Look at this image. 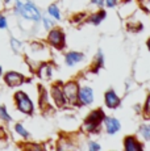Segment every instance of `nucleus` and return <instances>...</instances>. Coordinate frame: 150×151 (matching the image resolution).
<instances>
[{"label": "nucleus", "mask_w": 150, "mask_h": 151, "mask_svg": "<svg viewBox=\"0 0 150 151\" xmlns=\"http://www.w3.org/2000/svg\"><path fill=\"white\" fill-rule=\"evenodd\" d=\"M92 3H95V4H97V5H102L103 0H92Z\"/></svg>", "instance_id": "21"}, {"label": "nucleus", "mask_w": 150, "mask_h": 151, "mask_svg": "<svg viewBox=\"0 0 150 151\" xmlns=\"http://www.w3.org/2000/svg\"><path fill=\"white\" fill-rule=\"evenodd\" d=\"M44 21H45V25H46V27H48V28H49V27H50V25H51V22L49 21V20H46V19H45Z\"/></svg>", "instance_id": "22"}, {"label": "nucleus", "mask_w": 150, "mask_h": 151, "mask_svg": "<svg viewBox=\"0 0 150 151\" xmlns=\"http://www.w3.org/2000/svg\"><path fill=\"white\" fill-rule=\"evenodd\" d=\"M49 12H50L51 14H53V16L56 17V19H59V11L57 9V7H56V5H51V7L49 8Z\"/></svg>", "instance_id": "13"}, {"label": "nucleus", "mask_w": 150, "mask_h": 151, "mask_svg": "<svg viewBox=\"0 0 150 151\" xmlns=\"http://www.w3.org/2000/svg\"><path fill=\"white\" fill-rule=\"evenodd\" d=\"M104 14H105L104 12H102L100 14H96V17H94V19H92V21H94L95 24H97V22H99L100 20H103V19H104Z\"/></svg>", "instance_id": "17"}, {"label": "nucleus", "mask_w": 150, "mask_h": 151, "mask_svg": "<svg viewBox=\"0 0 150 151\" xmlns=\"http://www.w3.org/2000/svg\"><path fill=\"white\" fill-rule=\"evenodd\" d=\"M115 3H116V0H107V4H108V7H113Z\"/></svg>", "instance_id": "20"}, {"label": "nucleus", "mask_w": 150, "mask_h": 151, "mask_svg": "<svg viewBox=\"0 0 150 151\" xmlns=\"http://www.w3.org/2000/svg\"><path fill=\"white\" fill-rule=\"evenodd\" d=\"M12 45H13V49H15V50H19V46H20L19 42L15 41V40H12Z\"/></svg>", "instance_id": "19"}, {"label": "nucleus", "mask_w": 150, "mask_h": 151, "mask_svg": "<svg viewBox=\"0 0 150 151\" xmlns=\"http://www.w3.org/2000/svg\"><path fill=\"white\" fill-rule=\"evenodd\" d=\"M49 40H50V42L53 43V45L58 46V45H62L63 36H62V33H61V32L54 30V32H51V33H50V36H49Z\"/></svg>", "instance_id": "7"}, {"label": "nucleus", "mask_w": 150, "mask_h": 151, "mask_svg": "<svg viewBox=\"0 0 150 151\" xmlns=\"http://www.w3.org/2000/svg\"><path fill=\"white\" fill-rule=\"evenodd\" d=\"M103 117V113L100 112V110H97V112L92 113V114L90 116V118L87 120V124H90V126H88V129H94V126L97 124V121H100V118Z\"/></svg>", "instance_id": "8"}, {"label": "nucleus", "mask_w": 150, "mask_h": 151, "mask_svg": "<svg viewBox=\"0 0 150 151\" xmlns=\"http://www.w3.org/2000/svg\"><path fill=\"white\" fill-rule=\"evenodd\" d=\"M105 101H107V105H108L109 108H115V106H117L120 103V100L117 99L116 95H115V92H108L105 96Z\"/></svg>", "instance_id": "6"}, {"label": "nucleus", "mask_w": 150, "mask_h": 151, "mask_svg": "<svg viewBox=\"0 0 150 151\" xmlns=\"http://www.w3.org/2000/svg\"><path fill=\"white\" fill-rule=\"evenodd\" d=\"M80 99H82V101L84 104H90L92 101V99H94V96H92V91L90 88L80 89Z\"/></svg>", "instance_id": "9"}, {"label": "nucleus", "mask_w": 150, "mask_h": 151, "mask_svg": "<svg viewBox=\"0 0 150 151\" xmlns=\"http://www.w3.org/2000/svg\"><path fill=\"white\" fill-rule=\"evenodd\" d=\"M82 58H83V55L79 54V53H70L67 57H66V63L71 66V65H74V63L79 62Z\"/></svg>", "instance_id": "10"}, {"label": "nucleus", "mask_w": 150, "mask_h": 151, "mask_svg": "<svg viewBox=\"0 0 150 151\" xmlns=\"http://www.w3.org/2000/svg\"><path fill=\"white\" fill-rule=\"evenodd\" d=\"M17 12H20L24 17L32 20H38L40 19V12L30 4L28 0H19L17 4Z\"/></svg>", "instance_id": "1"}, {"label": "nucleus", "mask_w": 150, "mask_h": 151, "mask_svg": "<svg viewBox=\"0 0 150 151\" xmlns=\"http://www.w3.org/2000/svg\"><path fill=\"white\" fill-rule=\"evenodd\" d=\"M91 149H94V150H99L100 147L97 146V145H91Z\"/></svg>", "instance_id": "23"}, {"label": "nucleus", "mask_w": 150, "mask_h": 151, "mask_svg": "<svg viewBox=\"0 0 150 151\" xmlns=\"http://www.w3.org/2000/svg\"><path fill=\"white\" fill-rule=\"evenodd\" d=\"M105 125H107V129H108V133H111V134H115L120 127L119 121L115 120V118H108L105 121Z\"/></svg>", "instance_id": "5"}, {"label": "nucleus", "mask_w": 150, "mask_h": 151, "mask_svg": "<svg viewBox=\"0 0 150 151\" xmlns=\"http://www.w3.org/2000/svg\"><path fill=\"white\" fill-rule=\"evenodd\" d=\"M7 1H8V0H7Z\"/></svg>", "instance_id": "27"}, {"label": "nucleus", "mask_w": 150, "mask_h": 151, "mask_svg": "<svg viewBox=\"0 0 150 151\" xmlns=\"http://www.w3.org/2000/svg\"><path fill=\"white\" fill-rule=\"evenodd\" d=\"M146 110H148V112H150V97H149V100H148V105H146Z\"/></svg>", "instance_id": "24"}, {"label": "nucleus", "mask_w": 150, "mask_h": 151, "mask_svg": "<svg viewBox=\"0 0 150 151\" xmlns=\"http://www.w3.org/2000/svg\"><path fill=\"white\" fill-rule=\"evenodd\" d=\"M16 99H17V105H19V109L24 113H30L32 109H33V105H32L30 100L28 99V96L22 92H19L16 95Z\"/></svg>", "instance_id": "2"}, {"label": "nucleus", "mask_w": 150, "mask_h": 151, "mask_svg": "<svg viewBox=\"0 0 150 151\" xmlns=\"http://www.w3.org/2000/svg\"><path fill=\"white\" fill-rule=\"evenodd\" d=\"M0 117H1L3 120H5V121H9L11 120V117L7 114V112H5V108H3V106L0 108Z\"/></svg>", "instance_id": "14"}, {"label": "nucleus", "mask_w": 150, "mask_h": 151, "mask_svg": "<svg viewBox=\"0 0 150 151\" xmlns=\"http://www.w3.org/2000/svg\"><path fill=\"white\" fill-rule=\"evenodd\" d=\"M53 96L56 99V103L58 104V105H62L65 101H63V96H62V92L59 91L58 88H54L53 89Z\"/></svg>", "instance_id": "11"}, {"label": "nucleus", "mask_w": 150, "mask_h": 151, "mask_svg": "<svg viewBox=\"0 0 150 151\" xmlns=\"http://www.w3.org/2000/svg\"><path fill=\"white\" fill-rule=\"evenodd\" d=\"M142 134L145 135V138L150 139V126H144L142 127Z\"/></svg>", "instance_id": "15"}, {"label": "nucleus", "mask_w": 150, "mask_h": 151, "mask_svg": "<svg viewBox=\"0 0 150 151\" xmlns=\"http://www.w3.org/2000/svg\"><path fill=\"white\" fill-rule=\"evenodd\" d=\"M7 27V21H5V19L3 16H0V28H5Z\"/></svg>", "instance_id": "18"}, {"label": "nucleus", "mask_w": 150, "mask_h": 151, "mask_svg": "<svg viewBox=\"0 0 150 151\" xmlns=\"http://www.w3.org/2000/svg\"><path fill=\"white\" fill-rule=\"evenodd\" d=\"M0 74H1V68H0Z\"/></svg>", "instance_id": "26"}, {"label": "nucleus", "mask_w": 150, "mask_h": 151, "mask_svg": "<svg viewBox=\"0 0 150 151\" xmlns=\"http://www.w3.org/2000/svg\"><path fill=\"white\" fill-rule=\"evenodd\" d=\"M63 93H65V96L67 97L71 103H74V101L76 100V97H78V86L75 83L66 84L65 89H63Z\"/></svg>", "instance_id": "3"}, {"label": "nucleus", "mask_w": 150, "mask_h": 151, "mask_svg": "<svg viewBox=\"0 0 150 151\" xmlns=\"http://www.w3.org/2000/svg\"><path fill=\"white\" fill-rule=\"evenodd\" d=\"M5 82H7L8 86L11 87H16V86H20L22 83V76L16 72H9V74L5 75Z\"/></svg>", "instance_id": "4"}, {"label": "nucleus", "mask_w": 150, "mask_h": 151, "mask_svg": "<svg viewBox=\"0 0 150 151\" xmlns=\"http://www.w3.org/2000/svg\"><path fill=\"white\" fill-rule=\"evenodd\" d=\"M16 130H17V132H19L21 135H24V137H27V135H28V133L25 132V129L21 126V125H16Z\"/></svg>", "instance_id": "16"}, {"label": "nucleus", "mask_w": 150, "mask_h": 151, "mask_svg": "<svg viewBox=\"0 0 150 151\" xmlns=\"http://www.w3.org/2000/svg\"><path fill=\"white\" fill-rule=\"evenodd\" d=\"M125 147H126V150H140L141 149L140 145H136V142L133 141V139H131V138L126 139Z\"/></svg>", "instance_id": "12"}, {"label": "nucleus", "mask_w": 150, "mask_h": 151, "mask_svg": "<svg viewBox=\"0 0 150 151\" xmlns=\"http://www.w3.org/2000/svg\"><path fill=\"white\" fill-rule=\"evenodd\" d=\"M148 43H149V47H150V41H149V42H148Z\"/></svg>", "instance_id": "25"}]
</instances>
